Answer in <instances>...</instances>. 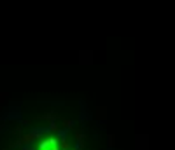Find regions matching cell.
Returning <instances> with one entry per match:
<instances>
[{"instance_id": "cell-4", "label": "cell", "mask_w": 175, "mask_h": 150, "mask_svg": "<svg viewBox=\"0 0 175 150\" xmlns=\"http://www.w3.org/2000/svg\"><path fill=\"white\" fill-rule=\"evenodd\" d=\"M72 131V128L70 126H67V128H63V129H58V140L60 141H67V138H68V133Z\"/></svg>"}, {"instance_id": "cell-6", "label": "cell", "mask_w": 175, "mask_h": 150, "mask_svg": "<svg viewBox=\"0 0 175 150\" xmlns=\"http://www.w3.org/2000/svg\"><path fill=\"white\" fill-rule=\"evenodd\" d=\"M86 119H91V115H89V113H88L84 108H82V112H81V122H84Z\"/></svg>"}, {"instance_id": "cell-2", "label": "cell", "mask_w": 175, "mask_h": 150, "mask_svg": "<svg viewBox=\"0 0 175 150\" xmlns=\"http://www.w3.org/2000/svg\"><path fill=\"white\" fill-rule=\"evenodd\" d=\"M54 145H58V138H46L44 141H40L37 150H42V149H47V147H54Z\"/></svg>"}, {"instance_id": "cell-5", "label": "cell", "mask_w": 175, "mask_h": 150, "mask_svg": "<svg viewBox=\"0 0 175 150\" xmlns=\"http://www.w3.org/2000/svg\"><path fill=\"white\" fill-rule=\"evenodd\" d=\"M21 150H35V141L33 140H28L21 145Z\"/></svg>"}, {"instance_id": "cell-3", "label": "cell", "mask_w": 175, "mask_h": 150, "mask_svg": "<svg viewBox=\"0 0 175 150\" xmlns=\"http://www.w3.org/2000/svg\"><path fill=\"white\" fill-rule=\"evenodd\" d=\"M0 119L2 120H21V112L18 110V112H7V113H4V115H0Z\"/></svg>"}, {"instance_id": "cell-7", "label": "cell", "mask_w": 175, "mask_h": 150, "mask_svg": "<svg viewBox=\"0 0 175 150\" xmlns=\"http://www.w3.org/2000/svg\"><path fill=\"white\" fill-rule=\"evenodd\" d=\"M81 149H82V145L77 141V143H76V147H74V150H81Z\"/></svg>"}, {"instance_id": "cell-1", "label": "cell", "mask_w": 175, "mask_h": 150, "mask_svg": "<svg viewBox=\"0 0 175 150\" xmlns=\"http://www.w3.org/2000/svg\"><path fill=\"white\" fill-rule=\"evenodd\" d=\"M51 126H35V128H30V131H28V140H39L42 138L44 134H47V133H51Z\"/></svg>"}]
</instances>
